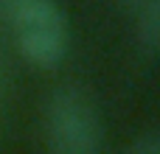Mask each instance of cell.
Instances as JSON below:
<instances>
[{
    "mask_svg": "<svg viewBox=\"0 0 160 154\" xmlns=\"http://www.w3.org/2000/svg\"><path fill=\"white\" fill-rule=\"evenodd\" d=\"M127 154H160V137L155 132H146L138 140H132V146L127 149Z\"/></svg>",
    "mask_w": 160,
    "mask_h": 154,
    "instance_id": "4",
    "label": "cell"
},
{
    "mask_svg": "<svg viewBox=\"0 0 160 154\" xmlns=\"http://www.w3.org/2000/svg\"><path fill=\"white\" fill-rule=\"evenodd\" d=\"M14 3H17V0H0V14L6 17V14L11 11V6H14Z\"/></svg>",
    "mask_w": 160,
    "mask_h": 154,
    "instance_id": "6",
    "label": "cell"
},
{
    "mask_svg": "<svg viewBox=\"0 0 160 154\" xmlns=\"http://www.w3.org/2000/svg\"><path fill=\"white\" fill-rule=\"evenodd\" d=\"M124 6L132 11V14H138V11H143V8H152V6H160V0H124Z\"/></svg>",
    "mask_w": 160,
    "mask_h": 154,
    "instance_id": "5",
    "label": "cell"
},
{
    "mask_svg": "<svg viewBox=\"0 0 160 154\" xmlns=\"http://www.w3.org/2000/svg\"><path fill=\"white\" fill-rule=\"evenodd\" d=\"M48 154H101L104 123L96 101L79 87H62L45 107Z\"/></svg>",
    "mask_w": 160,
    "mask_h": 154,
    "instance_id": "1",
    "label": "cell"
},
{
    "mask_svg": "<svg viewBox=\"0 0 160 154\" xmlns=\"http://www.w3.org/2000/svg\"><path fill=\"white\" fill-rule=\"evenodd\" d=\"M20 53L42 70L62 65L68 53V20L56 0H17L6 14Z\"/></svg>",
    "mask_w": 160,
    "mask_h": 154,
    "instance_id": "2",
    "label": "cell"
},
{
    "mask_svg": "<svg viewBox=\"0 0 160 154\" xmlns=\"http://www.w3.org/2000/svg\"><path fill=\"white\" fill-rule=\"evenodd\" d=\"M135 42L146 59H155L160 48V6L135 14Z\"/></svg>",
    "mask_w": 160,
    "mask_h": 154,
    "instance_id": "3",
    "label": "cell"
}]
</instances>
